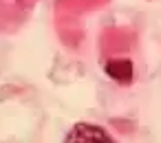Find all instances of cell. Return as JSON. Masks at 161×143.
<instances>
[{
	"label": "cell",
	"mask_w": 161,
	"mask_h": 143,
	"mask_svg": "<svg viewBox=\"0 0 161 143\" xmlns=\"http://www.w3.org/2000/svg\"><path fill=\"white\" fill-rule=\"evenodd\" d=\"M64 143H115V139L95 123H75L66 134Z\"/></svg>",
	"instance_id": "1"
},
{
	"label": "cell",
	"mask_w": 161,
	"mask_h": 143,
	"mask_svg": "<svg viewBox=\"0 0 161 143\" xmlns=\"http://www.w3.org/2000/svg\"><path fill=\"white\" fill-rule=\"evenodd\" d=\"M106 73L108 77H113L119 84H128L132 79V64L130 60H110L106 64Z\"/></svg>",
	"instance_id": "2"
}]
</instances>
